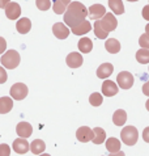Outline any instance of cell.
<instances>
[{
    "instance_id": "obj_1",
    "label": "cell",
    "mask_w": 149,
    "mask_h": 156,
    "mask_svg": "<svg viewBox=\"0 0 149 156\" xmlns=\"http://www.w3.org/2000/svg\"><path fill=\"white\" fill-rule=\"evenodd\" d=\"M88 15H89V9H86L84 4H81L80 2H72L67 7V11L64 13V24L72 29L81 24Z\"/></svg>"
},
{
    "instance_id": "obj_2",
    "label": "cell",
    "mask_w": 149,
    "mask_h": 156,
    "mask_svg": "<svg viewBox=\"0 0 149 156\" xmlns=\"http://www.w3.org/2000/svg\"><path fill=\"white\" fill-rule=\"evenodd\" d=\"M20 54L17 53L16 50H8L7 53L3 54V57L0 58V62H2L4 68H8V70H13L20 64Z\"/></svg>"
},
{
    "instance_id": "obj_3",
    "label": "cell",
    "mask_w": 149,
    "mask_h": 156,
    "mask_svg": "<svg viewBox=\"0 0 149 156\" xmlns=\"http://www.w3.org/2000/svg\"><path fill=\"white\" fill-rule=\"evenodd\" d=\"M120 138L123 140L124 144L127 146H133L136 144V142L139 139V133L137 129L135 126H126L120 131Z\"/></svg>"
},
{
    "instance_id": "obj_4",
    "label": "cell",
    "mask_w": 149,
    "mask_h": 156,
    "mask_svg": "<svg viewBox=\"0 0 149 156\" xmlns=\"http://www.w3.org/2000/svg\"><path fill=\"white\" fill-rule=\"evenodd\" d=\"M116 83L122 89H130L133 85V75L128 71H122L116 76Z\"/></svg>"
},
{
    "instance_id": "obj_5",
    "label": "cell",
    "mask_w": 149,
    "mask_h": 156,
    "mask_svg": "<svg viewBox=\"0 0 149 156\" xmlns=\"http://www.w3.org/2000/svg\"><path fill=\"white\" fill-rule=\"evenodd\" d=\"M98 21H99V25L102 27V29L106 30L107 33L115 30L118 27V20L115 19V16L113 13H106L102 17V20H98Z\"/></svg>"
},
{
    "instance_id": "obj_6",
    "label": "cell",
    "mask_w": 149,
    "mask_h": 156,
    "mask_svg": "<svg viewBox=\"0 0 149 156\" xmlns=\"http://www.w3.org/2000/svg\"><path fill=\"white\" fill-rule=\"evenodd\" d=\"M11 96L13 100H24L26 96H28V87H26L24 83H16L11 87Z\"/></svg>"
},
{
    "instance_id": "obj_7",
    "label": "cell",
    "mask_w": 149,
    "mask_h": 156,
    "mask_svg": "<svg viewBox=\"0 0 149 156\" xmlns=\"http://www.w3.org/2000/svg\"><path fill=\"white\" fill-rule=\"evenodd\" d=\"M76 138H77V140L81 143L90 142V140H93V138H94V131L88 126H81L80 129H77Z\"/></svg>"
},
{
    "instance_id": "obj_8",
    "label": "cell",
    "mask_w": 149,
    "mask_h": 156,
    "mask_svg": "<svg viewBox=\"0 0 149 156\" xmlns=\"http://www.w3.org/2000/svg\"><path fill=\"white\" fill-rule=\"evenodd\" d=\"M5 16L9 20H17L21 16V7L17 3H8V5L5 7Z\"/></svg>"
},
{
    "instance_id": "obj_9",
    "label": "cell",
    "mask_w": 149,
    "mask_h": 156,
    "mask_svg": "<svg viewBox=\"0 0 149 156\" xmlns=\"http://www.w3.org/2000/svg\"><path fill=\"white\" fill-rule=\"evenodd\" d=\"M52 33H54V36L56 38H59V40H65V38L69 36V29L65 27V24H63V23H56V24H54V27H52Z\"/></svg>"
},
{
    "instance_id": "obj_10",
    "label": "cell",
    "mask_w": 149,
    "mask_h": 156,
    "mask_svg": "<svg viewBox=\"0 0 149 156\" xmlns=\"http://www.w3.org/2000/svg\"><path fill=\"white\" fill-rule=\"evenodd\" d=\"M118 85L114 83V81L111 80H105L103 81V84H102V94L103 96H106V97H113V96H115V94L118 93Z\"/></svg>"
},
{
    "instance_id": "obj_11",
    "label": "cell",
    "mask_w": 149,
    "mask_h": 156,
    "mask_svg": "<svg viewBox=\"0 0 149 156\" xmlns=\"http://www.w3.org/2000/svg\"><path fill=\"white\" fill-rule=\"evenodd\" d=\"M65 62H67V66L71 67V68H78L84 62L82 59V55L80 53H71L67 55L65 58Z\"/></svg>"
},
{
    "instance_id": "obj_12",
    "label": "cell",
    "mask_w": 149,
    "mask_h": 156,
    "mask_svg": "<svg viewBox=\"0 0 149 156\" xmlns=\"http://www.w3.org/2000/svg\"><path fill=\"white\" fill-rule=\"evenodd\" d=\"M16 133L19 134L20 138H25L26 139V138H29L33 134V127L28 122H20L16 126Z\"/></svg>"
},
{
    "instance_id": "obj_13",
    "label": "cell",
    "mask_w": 149,
    "mask_h": 156,
    "mask_svg": "<svg viewBox=\"0 0 149 156\" xmlns=\"http://www.w3.org/2000/svg\"><path fill=\"white\" fill-rule=\"evenodd\" d=\"M105 15H106V8L103 5H101V4H94V5H92L89 8V17L95 21L102 19V16Z\"/></svg>"
},
{
    "instance_id": "obj_14",
    "label": "cell",
    "mask_w": 149,
    "mask_h": 156,
    "mask_svg": "<svg viewBox=\"0 0 149 156\" xmlns=\"http://www.w3.org/2000/svg\"><path fill=\"white\" fill-rule=\"evenodd\" d=\"M29 142L25 139V138H17V139L13 142V150L17 154H26L29 151Z\"/></svg>"
},
{
    "instance_id": "obj_15",
    "label": "cell",
    "mask_w": 149,
    "mask_h": 156,
    "mask_svg": "<svg viewBox=\"0 0 149 156\" xmlns=\"http://www.w3.org/2000/svg\"><path fill=\"white\" fill-rule=\"evenodd\" d=\"M113 71H114V67L111 63H102L97 68V76L99 79H107L113 73Z\"/></svg>"
},
{
    "instance_id": "obj_16",
    "label": "cell",
    "mask_w": 149,
    "mask_h": 156,
    "mask_svg": "<svg viewBox=\"0 0 149 156\" xmlns=\"http://www.w3.org/2000/svg\"><path fill=\"white\" fill-rule=\"evenodd\" d=\"M73 34H76V36H84V34H86L88 32H90L92 30V25L88 20H84L81 24H78L77 27H74L71 29Z\"/></svg>"
},
{
    "instance_id": "obj_17",
    "label": "cell",
    "mask_w": 149,
    "mask_h": 156,
    "mask_svg": "<svg viewBox=\"0 0 149 156\" xmlns=\"http://www.w3.org/2000/svg\"><path fill=\"white\" fill-rule=\"evenodd\" d=\"M16 29H17V32L19 33L26 34L30 29H32V21H30L29 19H26V17H23V19H20L19 21H17Z\"/></svg>"
},
{
    "instance_id": "obj_18",
    "label": "cell",
    "mask_w": 149,
    "mask_h": 156,
    "mask_svg": "<svg viewBox=\"0 0 149 156\" xmlns=\"http://www.w3.org/2000/svg\"><path fill=\"white\" fill-rule=\"evenodd\" d=\"M13 108V100L8 96L0 97V114L9 113Z\"/></svg>"
},
{
    "instance_id": "obj_19",
    "label": "cell",
    "mask_w": 149,
    "mask_h": 156,
    "mask_svg": "<svg viewBox=\"0 0 149 156\" xmlns=\"http://www.w3.org/2000/svg\"><path fill=\"white\" fill-rule=\"evenodd\" d=\"M77 46H78V50H80L81 53L88 54V53H90V51H92V49H93V42H92L90 38L82 37L81 40L78 41Z\"/></svg>"
},
{
    "instance_id": "obj_20",
    "label": "cell",
    "mask_w": 149,
    "mask_h": 156,
    "mask_svg": "<svg viewBox=\"0 0 149 156\" xmlns=\"http://www.w3.org/2000/svg\"><path fill=\"white\" fill-rule=\"evenodd\" d=\"M45 150H46V144H45V142L41 140V139H36L30 143V151H32L33 154L42 155L45 152Z\"/></svg>"
},
{
    "instance_id": "obj_21",
    "label": "cell",
    "mask_w": 149,
    "mask_h": 156,
    "mask_svg": "<svg viewBox=\"0 0 149 156\" xmlns=\"http://www.w3.org/2000/svg\"><path fill=\"white\" fill-rule=\"evenodd\" d=\"M127 121V113L123 110V109H118L115 110V113L113 115V122L114 125H116V126H123Z\"/></svg>"
},
{
    "instance_id": "obj_22",
    "label": "cell",
    "mask_w": 149,
    "mask_h": 156,
    "mask_svg": "<svg viewBox=\"0 0 149 156\" xmlns=\"http://www.w3.org/2000/svg\"><path fill=\"white\" fill-rule=\"evenodd\" d=\"M105 47L110 54H116L120 51V43L115 38H109L106 43H105Z\"/></svg>"
},
{
    "instance_id": "obj_23",
    "label": "cell",
    "mask_w": 149,
    "mask_h": 156,
    "mask_svg": "<svg viewBox=\"0 0 149 156\" xmlns=\"http://www.w3.org/2000/svg\"><path fill=\"white\" fill-rule=\"evenodd\" d=\"M106 148L109 152L111 154H116L120 151V142L116 138H109L106 140Z\"/></svg>"
},
{
    "instance_id": "obj_24",
    "label": "cell",
    "mask_w": 149,
    "mask_h": 156,
    "mask_svg": "<svg viewBox=\"0 0 149 156\" xmlns=\"http://www.w3.org/2000/svg\"><path fill=\"white\" fill-rule=\"evenodd\" d=\"M109 7L115 15H122L124 13V7L122 0H109Z\"/></svg>"
},
{
    "instance_id": "obj_25",
    "label": "cell",
    "mask_w": 149,
    "mask_h": 156,
    "mask_svg": "<svg viewBox=\"0 0 149 156\" xmlns=\"http://www.w3.org/2000/svg\"><path fill=\"white\" fill-rule=\"evenodd\" d=\"M94 131V138H93V143L94 144H101L106 140V131L101 127H95L93 129Z\"/></svg>"
},
{
    "instance_id": "obj_26",
    "label": "cell",
    "mask_w": 149,
    "mask_h": 156,
    "mask_svg": "<svg viewBox=\"0 0 149 156\" xmlns=\"http://www.w3.org/2000/svg\"><path fill=\"white\" fill-rule=\"evenodd\" d=\"M136 60L141 64L149 63V49H140L136 53Z\"/></svg>"
},
{
    "instance_id": "obj_27",
    "label": "cell",
    "mask_w": 149,
    "mask_h": 156,
    "mask_svg": "<svg viewBox=\"0 0 149 156\" xmlns=\"http://www.w3.org/2000/svg\"><path fill=\"white\" fill-rule=\"evenodd\" d=\"M52 9H54L56 15L65 13V11H67V4H64L62 0H54V2H52Z\"/></svg>"
},
{
    "instance_id": "obj_28",
    "label": "cell",
    "mask_w": 149,
    "mask_h": 156,
    "mask_svg": "<svg viewBox=\"0 0 149 156\" xmlns=\"http://www.w3.org/2000/svg\"><path fill=\"white\" fill-rule=\"evenodd\" d=\"M93 29H94V34H95V37H97V38H99V40H105V38H107L109 33L106 32V30L102 29V27L99 25L98 20L94 23V28Z\"/></svg>"
},
{
    "instance_id": "obj_29",
    "label": "cell",
    "mask_w": 149,
    "mask_h": 156,
    "mask_svg": "<svg viewBox=\"0 0 149 156\" xmlns=\"http://www.w3.org/2000/svg\"><path fill=\"white\" fill-rule=\"evenodd\" d=\"M102 101H103V97H102V94L98 93V92L92 93L90 97H89V102H90L93 106H99L101 104H102Z\"/></svg>"
},
{
    "instance_id": "obj_30",
    "label": "cell",
    "mask_w": 149,
    "mask_h": 156,
    "mask_svg": "<svg viewBox=\"0 0 149 156\" xmlns=\"http://www.w3.org/2000/svg\"><path fill=\"white\" fill-rule=\"evenodd\" d=\"M36 4L38 7V9H41V11H47L51 7L50 0H36Z\"/></svg>"
},
{
    "instance_id": "obj_31",
    "label": "cell",
    "mask_w": 149,
    "mask_h": 156,
    "mask_svg": "<svg viewBox=\"0 0 149 156\" xmlns=\"http://www.w3.org/2000/svg\"><path fill=\"white\" fill-rule=\"evenodd\" d=\"M139 45L143 49H149V33H144L141 37L139 38Z\"/></svg>"
},
{
    "instance_id": "obj_32",
    "label": "cell",
    "mask_w": 149,
    "mask_h": 156,
    "mask_svg": "<svg viewBox=\"0 0 149 156\" xmlns=\"http://www.w3.org/2000/svg\"><path fill=\"white\" fill-rule=\"evenodd\" d=\"M9 155H11V148H9V146L5 144V143L0 144V156H9Z\"/></svg>"
},
{
    "instance_id": "obj_33",
    "label": "cell",
    "mask_w": 149,
    "mask_h": 156,
    "mask_svg": "<svg viewBox=\"0 0 149 156\" xmlns=\"http://www.w3.org/2000/svg\"><path fill=\"white\" fill-rule=\"evenodd\" d=\"M7 81V71L4 67H0V84H4Z\"/></svg>"
},
{
    "instance_id": "obj_34",
    "label": "cell",
    "mask_w": 149,
    "mask_h": 156,
    "mask_svg": "<svg viewBox=\"0 0 149 156\" xmlns=\"http://www.w3.org/2000/svg\"><path fill=\"white\" fill-rule=\"evenodd\" d=\"M5 49H7V42L3 37H0V54H3Z\"/></svg>"
},
{
    "instance_id": "obj_35",
    "label": "cell",
    "mask_w": 149,
    "mask_h": 156,
    "mask_svg": "<svg viewBox=\"0 0 149 156\" xmlns=\"http://www.w3.org/2000/svg\"><path fill=\"white\" fill-rule=\"evenodd\" d=\"M143 139H144V142L149 143V126L144 129V131H143Z\"/></svg>"
},
{
    "instance_id": "obj_36",
    "label": "cell",
    "mask_w": 149,
    "mask_h": 156,
    "mask_svg": "<svg viewBox=\"0 0 149 156\" xmlns=\"http://www.w3.org/2000/svg\"><path fill=\"white\" fill-rule=\"evenodd\" d=\"M143 17H144L145 20L149 21V4L143 8Z\"/></svg>"
},
{
    "instance_id": "obj_37",
    "label": "cell",
    "mask_w": 149,
    "mask_h": 156,
    "mask_svg": "<svg viewBox=\"0 0 149 156\" xmlns=\"http://www.w3.org/2000/svg\"><path fill=\"white\" fill-rule=\"evenodd\" d=\"M143 93L145 94V96H148V97H149V80L147 81L145 84L143 85Z\"/></svg>"
},
{
    "instance_id": "obj_38",
    "label": "cell",
    "mask_w": 149,
    "mask_h": 156,
    "mask_svg": "<svg viewBox=\"0 0 149 156\" xmlns=\"http://www.w3.org/2000/svg\"><path fill=\"white\" fill-rule=\"evenodd\" d=\"M8 3H11V0H0V8H5Z\"/></svg>"
},
{
    "instance_id": "obj_39",
    "label": "cell",
    "mask_w": 149,
    "mask_h": 156,
    "mask_svg": "<svg viewBox=\"0 0 149 156\" xmlns=\"http://www.w3.org/2000/svg\"><path fill=\"white\" fill-rule=\"evenodd\" d=\"M107 156H126V155H124V152L119 151V152H116V154H110V155H107Z\"/></svg>"
},
{
    "instance_id": "obj_40",
    "label": "cell",
    "mask_w": 149,
    "mask_h": 156,
    "mask_svg": "<svg viewBox=\"0 0 149 156\" xmlns=\"http://www.w3.org/2000/svg\"><path fill=\"white\" fill-rule=\"evenodd\" d=\"M62 2H63L64 4H69V3H72V0H62Z\"/></svg>"
},
{
    "instance_id": "obj_41",
    "label": "cell",
    "mask_w": 149,
    "mask_h": 156,
    "mask_svg": "<svg viewBox=\"0 0 149 156\" xmlns=\"http://www.w3.org/2000/svg\"><path fill=\"white\" fill-rule=\"evenodd\" d=\"M145 106H147V110H149V100H147V104H145Z\"/></svg>"
},
{
    "instance_id": "obj_42",
    "label": "cell",
    "mask_w": 149,
    "mask_h": 156,
    "mask_svg": "<svg viewBox=\"0 0 149 156\" xmlns=\"http://www.w3.org/2000/svg\"><path fill=\"white\" fill-rule=\"evenodd\" d=\"M145 33H149V24H148L147 27H145Z\"/></svg>"
},
{
    "instance_id": "obj_43",
    "label": "cell",
    "mask_w": 149,
    "mask_h": 156,
    "mask_svg": "<svg viewBox=\"0 0 149 156\" xmlns=\"http://www.w3.org/2000/svg\"><path fill=\"white\" fill-rule=\"evenodd\" d=\"M39 156H50L49 154H42V155H39Z\"/></svg>"
},
{
    "instance_id": "obj_44",
    "label": "cell",
    "mask_w": 149,
    "mask_h": 156,
    "mask_svg": "<svg viewBox=\"0 0 149 156\" xmlns=\"http://www.w3.org/2000/svg\"><path fill=\"white\" fill-rule=\"evenodd\" d=\"M128 2H137V0H128Z\"/></svg>"
}]
</instances>
